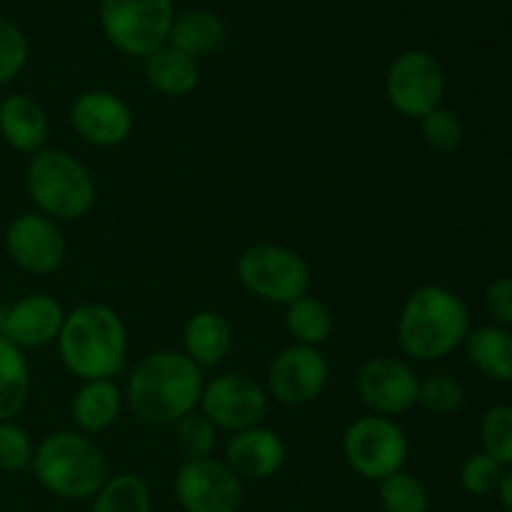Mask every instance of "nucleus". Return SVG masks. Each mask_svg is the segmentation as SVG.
<instances>
[{
  "label": "nucleus",
  "mask_w": 512,
  "mask_h": 512,
  "mask_svg": "<svg viewBox=\"0 0 512 512\" xmlns=\"http://www.w3.org/2000/svg\"><path fill=\"white\" fill-rule=\"evenodd\" d=\"M205 388V370L183 350H153L130 370L125 403L135 418L153 428H173L198 410Z\"/></svg>",
  "instance_id": "obj_1"
},
{
  "label": "nucleus",
  "mask_w": 512,
  "mask_h": 512,
  "mask_svg": "<svg viewBox=\"0 0 512 512\" xmlns=\"http://www.w3.org/2000/svg\"><path fill=\"white\" fill-rule=\"evenodd\" d=\"M470 330L473 323L465 300L445 285L425 283L405 298L395 338L405 358L435 363L463 348Z\"/></svg>",
  "instance_id": "obj_2"
},
{
  "label": "nucleus",
  "mask_w": 512,
  "mask_h": 512,
  "mask_svg": "<svg viewBox=\"0 0 512 512\" xmlns=\"http://www.w3.org/2000/svg\"><path fill=\"white\" fill-rule=\"evenodd\" d=\"M55 348L63 368L80 383L115 380L128 363V328L110 305L80 303L65 313Z\"/></svg>",
  "instance_id": "obj_3"
},
{
  "label": "nucleus",
  "mask_w": 512,
  "mask_h": 512,
  "mask_svg": "<svg viewBox=\"0 0 512 512\" xmlns=\"http://www.w3.org/2000/svg\"><path fill=\"white\" fill-rule=\"evenodd\" d=\"M30 470L40 488L68 503L93 500L110 478L103 448L75 428L45 435L35 445Z\"/></svg>",
  "instance_id": "obj_4"
},
{
  "label": "nucleus",
  "mask_w": 512,
  "mask_h": 512,
  "mask_svg": "<svg viewBox=\"0 0 512 512\" xmlns=\"http://www.w3.org/2000/svg\"><path fill=\"white\" fill-rule=\"evenodd\" d=\"M25 193L35 213L68 223L85 218L95 208L98 185L93 173L68 150L43 148L25 165Z\"/></svg>",
  "instance_id": "obj_5"
},
{
  "label": "nucleus",
  "mask_w": 512,
  "mask_h": 512,
  "mask_svg": "<svg viewBox=\"0 0 512 512\" xmlns=\"http://www.w3.org/2000/svg\"><path fill=\"white\" fill-rule=\"evenodd\" d=\"M240 285L258 300L270 305H290L310 290L308 260L293 248L275 243H255L235 260Z\"/></svg>",
  "instance_id": "obj_6"
},
{
  "label": "nucleus",
  "mask_w": 512,
  "mask_h": 512,
  "mask_svg": "<svg viewBox=\"0 0 512 512\" xmlns=\"http://www.w3.org/2000/svg\"><path fill=\"white\" fill-rule=\"evenodd\" d=\"M100 30L115 50L148 58L168 43L175 20L173 0H100Z\"/></svg>",
  "instance_id": "obj_7"
},
{
  "label": "nucleus",
  "mask_w": 512,
  "mask_h": 512,
  "mask_svg": "<svg viewBox=\"0 0 512 512\" xmlns=\"http://www.w3.org/2000/svg\"><path fill=\"white\" fill-rule=\"evenodd\" d=\"M343 455L355 475L380 483L405 470L410 443L398 420L370 413L345 428Z\"/></svg>",
  "instance_id": "obj_8"
},
{
  "label": "nucleus",
  "mask_w": 512,
  "mask_h": 512,
  "mask_svg": "<svg viewBox=\"0 0 512 512\" xmlns=\"http://www.w3.org/2000/svg\"><path fill=\"white\" fill-rule=\"evenodd\" d=\"M445 70L433 53L420 48L403 50L395 55L385 73V100L398 115L420 120L445 98Z\"/></svg>",
  "instance_id": "obj_9"
},
{
  "label": "nucleus",
  "mask_w": 512,
  "mask_h": 512,
  "mask_svg": "<svg viewBox=\"0 0 512 512\" xmlns=\"http://www.w3.org/2000/svg\"><path fill=\"white\" fill-rule=\"evenodd\" d=\"M268 405V390L258 380L243 373H223L205 380L198 410L215 428L233 435L263 425Z\"/></svg>",
  "instance_id": "obj_10"
},
{
  "label": "nucleus",
  "mask_w": 512,
  "mask_h": 512,
  "mask_svg": "<svg viewBox=\"0 0 512 512\" xmlns=\"http://www.w3.org/2000/svg\"><path fill=\"white\" fill-rule=\"evenodd\" d=\"M330 363L320 348L288 345L268 365L265 390L268 398L285 408H303L315 403L328 388Z\"/></svg>",
  "instance_id": "obj_11"
},
{
  "label": "nucleus",
  "mask_w": 512,
  "mask_h": 512,
  "mask_svg": "<svg viewBox=\"0 0 512 512\" xmlns=\"http://www.w3.org/2000/svg\"><path fill=\"white\" fill-rule=\"evenodd\" d=\"M173 493L183 512H238L243 480L223 460H183L175 470Z\"/></svg>",
  "instance_id": "obj_12"
},
{
  "label": "nucleus",
  "mask_w": 512,
  "mask_h": 512,
  "mask_svg": "<svg viewBox=\"0 0 512 512\" xmlns=\"http://www.w3.org/2000/svg\"><path fill=\"white\" fill-rule=\"evenodd\" d=\"M420 378L395 355H375L360 365L355 375V393L373 415L398 418L418 405Z\"/></svg>",
  "instance_id": "obj_13"
},
{
  "label": "nucleus",
  "mask_w": 512,
  "mask_h": 512,
  "mask_svg": "<svg viewBox=\"0 0 512 512\" xmlns=\"http://www.w3.org/2000/svg\"><path fill=\"white\" fill-rule=\"evenodd\" d=\"M5 253L10 263L28 275H50L63 268L68 240L53 218L28 210L5 228Z\"/></svg>",
  "instance_id": "obj_14"
},
{
  "label": "nucleus",
  "mask_w": 512,
  "mask_h": 512,
  "mask_svg": "<svg viewBox=\"0 0 512 512\" xmlns=\"http://www.w3.org/2000/svg\"><path fill=\"white\" fill-rule=\"evenodd\" d=\"M70 128L93 148H118L133 135V108L110 90L93 88L80 93L68 110Z\"/></svg>",
  "instance_id": "obj_15"
},
{
  "label": "nucleus",
  "mask_w": 512,
  "mask_h": 512,
  "mask_svg": "<svg viewBox=\"0 0 512 512\" xmlns=\"http://www.w3.org/2000/svg\"><path fill=\"white\" fill-rule=\"evenodd\" d=\"M68 310L48 293H30L5 310L3 338L15 348L40 350L58 340Z\"/></svg>",
  "instance_id": "obj_16"
},
{
  "label": "nucleus",
  "mask_w": 512,
  "mask_h": 512,
  "mask_svg": "<svg viewBox=\"0 0 512 512\" xmlns=\"http://www.w3.org/2000/svg\"><path fill=\"white\" fill-rule=\"evenodd\" d=\"M288 460V445L275 430L265 425L233 433L225 443L223 463L238 475L240 480H263L275 478Z\"/></svg>",
  "instance_id": "obj_17"
},
{
  "label": "nucleus",
  "mask_w": 512,
  "mask_h": 512,
  "mask_svg": "<svg viewBox=\"0 0 512 512\" xmlns=\"http://www.w3.org/2000/svg\"><path fill=\"white\" fill-rule=\"evenodd\" d=\"M50 120L43 105L25 93H13L0 100V138L23 155H35L45 148Z\"/></svg>",
  "instance_id": "obj_18"
},
{
  "label": "nucleus",
  "mask_w": 512,
  "mask_h": 512,
  "mask_svg": "<svg viewBox=\"0 0 512 512\" xmlns=\"http://www.w3.org/2000/svg\"><path fill=\"white\" fill-rule=\"evenodd\" d=\"M235 348V333L228 318L215 310H198L183 325V353L198 368H218Z\"/></svg>",
  "instance_id": "obj_19"
},
{
  "label": "nucleus",
  "mask_w": 512,
  "mask_h": 512,
  "mask_svg": "<svg viewBox=\"0 0 512 512\" xmlns=\"http://www.w3.org/2000/svg\"><path fill=\"white\" fill-rule=\"evenodd\" d=\"M125 395L115 380H85L70 400V420L75 430L85 435H98L113 428L120 418Z\"/></svg>",
  "instance_id": "obj_20"
},
{
  "label": "nucleus",
  "mask_w": 512,
  "mask_h": 512,
  "mask_svg": "<svg viewBox=\"0 0 512 512\" xmlns=\"http://www.w3.org/2000/svg\"><path fill=\"white\" fill-rule=\"evenodd\" d=\"M225 38H228V28H225L223 18L213 10L198 8L175 15L173 25H170L168 45L198 60L218 53Z\"/></svg>",
  "instance_id": "obj_21"
},
{
  "label": "nucleus",
  "mask_w": 512,
  "mask_h": 512,
  "mask_svg": "<svg viewBox=\"0 0 512 512\" xmlns=\"http://www.w3.org/2000/svg\"><path fill=\"white\" fill-rule=\"evenodd\" d=\"M470 365L493 383H512V330L500 325L473 328L463 343Z\"/></svg>",
  "instance_id": "obj_22"
},
{
  "label": "nucleus",
  "mask_w": 512,
  "mask_h": 512,
  "mask_svg": "<svg viewBox=\"0 0 512 512\" xmlns=\"http://www.w3.org/2000/svg\"><path fill=\"white\" fill-rule=\"evenodd\" d=\"M145 78L165 98H188L200 85L198 60L165 43L145 58Z\"/></svg>",
  "instance_id": "obj_23"
},
{
  "label": "nucleus",
  "mask_w": 512,
  "mask_h": 512,
  "mask_svg": "<svg viewBox=\"0 0 512 512\" xmlns=\"http://www.w3.org/2000/svg\"><path fill=\"white\" fill-rule=\"evenodd\" d=\"M285 330L295 345L320 348L328 343L335 330L333 310L315 295H303L295 303L285 305Z\"/></svg>",
  "instance_id": "obj_24"
},
{
  "label": "nucleus",
  "mask_w": 512,
  "mask_h": 512,
  "mask_svg": "<svg viewBox=\"0 0 512 512\" xmlns=\"http://www.w3.org/2000/svg\"><path fill=\"white\" fill-rule=\"evenodd\" d=\"M30 365L20 348L0 338V423L15 420L30 398Z\"/></svg>",
  "instance_id": "obj_25"
},
{
  "label": "nucleus",
  "mask_w": 512,
  "mask_h": 512,
  "mask_svg": "<svg viewBox=\"0 0 512 512\" xmlns=\"http://www.w3.org/2000/svg\"><path fill=\"white\" fill-rule=\"evenodd\" d=\"M90 512H153V495L140 475H110L90 500Z\"/></svg>",
  "instance_id": "obj_26"
},
{
  "label": "nucleus",
  "mask_w": 512,
  "mask_h": 512,
  "mask_svg": "<svg viewBox=\"0 0 512 512\" xmlns=\"http://www.w3.org/2000/svg\"><path fill=\"white\" fill-rule=\"evenodd\" d=\"M378 500L383 512H428L430 493L425 483L415 475L400 473L378 483Z\"/></svg>",
  "instance_id": "obj_27"
},
{
  "label": "nucleus",
  "mask_w": 512,
  "mask_h": 512,
  "mask_svg": "<svg viewBox=\"0 0 512 512\" xmlns=\"http://www.w3.org/2000/svg\"><path fill=\"white\" fill-rule=\"evenodd\" d=\"M175 428V448L183 455V460H200L213 458L215 448H218V433L220 430L205 418L200 410H193L185 418H180Z\"/></svg>",
  "instance_id": "obj_28"
},
{
  "label": "nucleus",
  "mask_w": 512,
  "mask_h": 512,
  "mask_svg": "<svg viewBox=\"0 0 512 512\" xmlns=\"http://www.w3.org/2000/svg\"><path fill=\"white\" fill-rule=\"evenodd\" d=\"M480 445L495 463L512 468V405L498 403L480 420Z\"/></svg>",
  "instance_id": "obj_29"
},
{
  "label": "nucleus",
  "mask_w": 512,
  "mask_h": 512,
  "mask_svg": "<svg viewBox=\"0 0 512 512\" xmlns=\"http://www.w3.org/2000/svg\"><path fill=\"white\" fill-rule=\"evenodd\" d=\"M418 405L430 415H453L465 405V385L455 375L433 373L420 378Z\"/></svg>",
  "instance_id": "obj_30"
},
{
  "label": "nucleus",
  "mask_w": 512,
  "mask_h": 512,
  "mask_svg": "<svg viewBox=\"0 0 512 512\" xmlns=\"http://www.w3.org/2000/svg\"><path fill=\"white\" fill-rule=\"evenodd\" d=\"M418 123L425 145H428L430 150H435V153H455V150L463 145L465 128L463 120H460V115L455 113V110L440 105L433 113L420 118Z\"/></svg>",
  "instance_id": "obj_31"
},
{
  "label": "nucleus",
  "mask_w": 512,
  "mask_h": 512,
  "mask_svg": "<svg viewBox=\"0 0 512 512\" xmlns=\"http://www.w3.org/2000/svg\"><path fill=\"white\" fill-rule=\"evenodd\" d=\"M35 443L28 430L15 420L0 423V473H23L30 468Z\"/></svg>",
  "instance_id": "obj_32"
},
{
  "label": "nucleus",
  "mask_w": 512,
  "mask_h": 512,
  "mask_svg": "<svg viewBox=\"0 0 512 512\" xmlns=\"http://www.w3.org/2000/svg\"><path fill=\"white\" fill-rule=\"evenodd\" d=\"M503 465L495 463L488 453L478 450V453L468 455L465 463L460 465V488L475 498H485L498 490L500 478H503Z\"/></svg>",
  "instance_id": "obj_33"
},
{
  "label": "nucleus",
  "mask_w": 512,
  "mask_h": 512,
  "mask_svg": "<svg viewBox=\"0 0 512 512\" xmlns=\"http://www.w3.org/2000/svg\"><path fill=\"white\" fill-rule=\"evenodd\" d=\"M28 63V38L10 20L0 18V85H8Z\"/></svg>",
  "instance_id": "obj_34"
},
{
  "label": "nucleus",
  "mask_w": 512,
  "mask_h": 512,
  "mask_svg": "<svg viewBox=\"0 0 512 512\" xmlns=\"http://www.w3.org/2000/svg\"><path fill=\"white\" fill-rule=\"evenodd\" d=\"M485 310L493 318V325L512 330V275L495 278L485 288Z\"/></svg>",
  "instance_id": "obj_35"
},
{
  "label": "nucleus",
  "mask_w": 512,
  "mask_h": 512,
  "mask_svg": "<svg viewBox=\"0 0 512 512\" xmlns=\"http://www.w3.org/2000/svg\"><path fill=\"white\" fill-rule=\"evenodd\" d=\"M495 495H498L500 505H503L508 512H512V468L503 470V478H500Z\"/></svg>",
  "instance_id": "obj_36"
},
{
  "label": "nucleus",
  "mask_w": 512,
  "mask_h": 512,
  "mask_svg": "<svg viewBox=\"0 0 512 512\" xmlns=\"http://www.w3.org/2000/svg\"><path fill=\"white\" fill-rule=\"evenodd\" d=\"M5 310L8 308H3V305H0V338H3V330H5Z\"/></svg>",
  "instance_id": "obj_37"
}]
</instances>
